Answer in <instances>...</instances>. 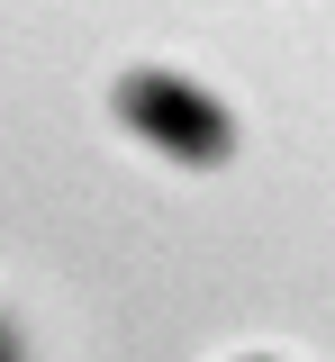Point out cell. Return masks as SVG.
<instances>
[{
	"instance_id": "1",
	"label": "cell",
	"mask_w": 335,
	"mask_h": 362,
	"mask_svg": "<svg viewBox=\"0 0 335 362\" xmlns=\"http://www.w3.org/2000/svg\"><path fill=\"white\" fill-rule=\"evenodd\" d=\"M191 109H208V100H191V90H172V82H127V118H136L145 136H182L191 127ZM191 145L199 154H218V145H227V127H191Z\"/></svg>"
},
{
	"instance_id": "2",
	"label": "cell",
	"mask_w": 335,
	"mask_h": 362,
	"mask_svg": "<svg viewBox=\"0 0 335 362\" xmlns=\"http://www.w3.org/2000/svg\"><path fill=\"white\" fill-rule=\"evenodd\" d=\"M245 362H272V354H245Z\"/></svg>"
}]
</instances>
